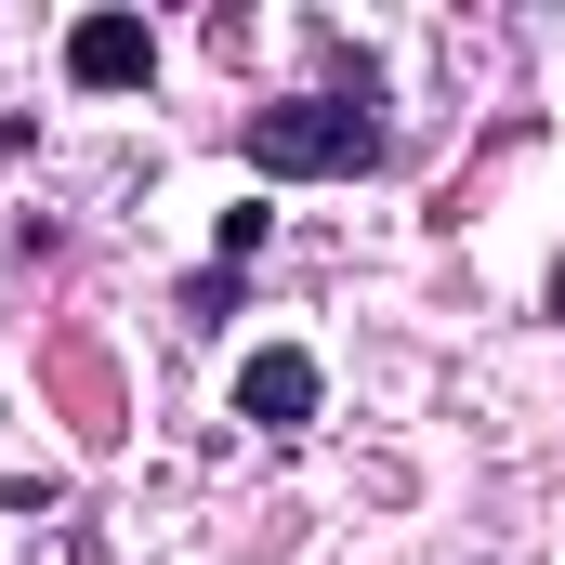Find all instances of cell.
Segmentation results:
<instances>
[{
	"label": "cell",
	"mask_w": 565,
	"mask_h": 565,
	"mask_svg": "<svg viewBox=\"0 0 565 565\" xmlns=\"http://www.w3.org/2000/svg\"><path fill=\"white\" fill-rule=\"evenodd\" d=\"M237 316V264H211V277H184V329H224Z\"/></svg>",
	"instance_id": "4"
},
{
	"label": "cell",
	"mask_w": 565,
	"mask_h": 565,
	"mask_svg": "<svg viewBox=\"0 0 565 565\" xmlns=\"http://www.w3.org/2000/svg\"><path fill=\"white\" fill-rule=\"evenodd\" d=\"M66 79H79V93H145V79H158V26H145V13H79V26H66Z\"/></svg>",
	"instance_id": "3"
},
{
	"label": "cell",
	"mask_w": 565,
	"mask_h": 565,
	"mask_svg": "<svg viewBox=\"0 0 565 565\" xmlns=\"http://www.w3.org/2000/svg\"><path fill=\"white\" fill-rule=\"evenodd\" d=\"M316 408H329V369H316L302 342H264V355L237 369V422L250 434H302Z\"/></svg>",
	"instance_id": "2"
},
{
	"label": "cell",
	"mask_w": 565,
	"mask_h": 565,
	"mask_svg": "<svg viewBox=\"0 0 565 565\" xmlns=\"http://www.w3.org/2000/svg\"><path fill=\"white\" fill-rule=\"evenodd\" d=\"M316 40V93H289V106H250V171L264 184H369L382 158H395V119H382V66L355 53V26H302Z\"/></svg>",
	"instance_id": "1"
},
{
	"label": "cell",
	"mask_w": 565,
	"mask_h": 565,
	"mask_svg": "<svg viewBox=\"0 0 565 565\" xmlns=\"http://www.w3.org/2000/svg\"><path fill=\"white\" fill-rule=\"evenodd\" d=\"M553 329H565V264H553Z\"/></svg>",
	"instance_id": "5"
}]
</instances>
